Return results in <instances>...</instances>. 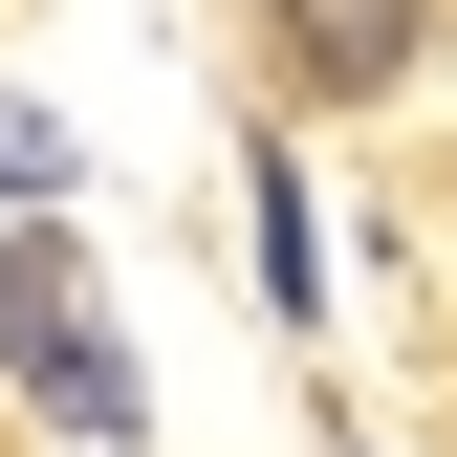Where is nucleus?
<instances>
[{
  "mask_svg": "<svg viewBox=\"0 0 457 457\" xmlns=\"http://www.w3.org/2000/svg\"><path fill=\"white\" fill-rule=\"evenodd\" d=\"M0 196H22V218L66 196V109H22V87H0Z\"/></svg>",
  "mask_w": 457,
  "mask_h": 457,
  "instance_id": "3",
  "label": "nucleus"
},
{
  "mask_svg": "<svg viewBox=\"0 0 457 457\" xmlns=\"http://www.w3.org/2000/svg\"><path fill=\"white\" fill-rule=\"evenodd\" d=\"M0 370H22V392H44V436H87V457H131V436H153L131 327H109V283H87L66 218H22V240H0Z\"/></svg>",
  "mask_w": 457,
  "mask_h": 457,
  "instance_id": "1",
  "label": "nucleus"
},
{
  "mask_svg": "<svg viewBox=\"0 0 457 457\" xmlns=\"http://www.w3.org/2000/svg\"><path fill=\"white\" fill-rule=\"evenodd\" d=\"M414 44H436V0H283V87H327V109L414 87Z\"/></svg>",
  "mask_w": 457,
  "mask_h": 457,
  "instance_id": "2",
  "label": "nucleus"
}]
</instances>
